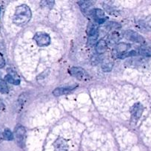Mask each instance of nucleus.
Wrapping results in <instances>:
<instances>
[{
	"label": "nucleus",
	"instance_id": "obj_1",
	"mask_svg": "<svg viewBox=\"0 0 151 151\" xmlns=\"http://www.w3.org/2000/svg\"><path fill=\"white\" fill-rule=\"evenodd\" d=\"M31 18V11L29 7L25 4L16 7L13 16V22L18 25L26 24Z\"/></svg>",
	"mask_w": 151,
	"mask_h": 151
},
{
	"label": "nucleus",
	"instance_id": "obj_2",
	"mask_svg": "<svg viewBox=\"0 0 151 151\" xmlns=\"http://www.w3.org/2000/svg\"><path fill=\"white\" fill-rule=\"evenodd\" d=\"M33 38L39 47H45V46L50 44V36L47 33H44V32H36L34 35Z\"/></svg>",
	"mask_w": 151,
	"mask_h": 151
},
{
	"label": "nucleus",
	"instance_id": "obj_3",
	"mask_svg": "<svg viewBox=\"0 0 151 151\" xmlns=\"http://www.w3.org/2000/svg\"><path fill=\"white\" fill-rule=\"evenodd\" d=\"M70 73L79 81H87L89 78L88 74L81 67H72L70 69Z\"/></svg>",
	"mask_w": 151,
	"mask_h": 151
},
{
	"label": "nucleus",
	"instance_id": "obj_4",
	"mask_svg": "<svg viewBox=\"0 0 151 151\" xmlns=\"http://www.w3.org/2000/svg\"><path fill=\"white\" fill-rule=\"evenodd\" d=\"M124 37L127 38L129 41H133V42L140 43V44H143L144 43V38L139 34L138 32H135L133 30H127L124 33Z\"/></svg>",
	"mask_w": 151,
	"mask_h": 151
},
{
	"label": "nucleus",
	"instance_id": "obj_5",
	"mask_svg": "<svg viewBox=\"0 0 151 151\" xmlns=\"http://www.w3.org/2000/svg\"><path fill=\"white\" fill-rule=\"evenodd\" d=\"M25 129L22 125H18L15 131V136H16V142L18 145L21 147L24 145L25 139Z\"/></svg>",
	"mask_w": 151,
	"mask_h": 151
},
{
	"label": "nucleus",
	"instance_id": "obj_6",
	"mask_svg": "<svg viewBox=\"0 0 151 151\" xmlns=\"http://www.w3.org/2000/svg\"><path fill=\"white\" fill-rule=\"evenodd\" d=\"M130 48V45L129 44H127V43H120V44H117L116 47H115V52L118 55L117 57L127 52V50Z\"/></svg>",
	"mask_w": 151,
	"mask_h": 151
},
{
	"label": "nucleus",
	"instance_id": "obj_7",
	"mask_svg": "<svg viewBox=\"0 0 151 151\" xmlns=\"http://www.w3.org/2000/svg\"><path fill=\"white\" fill-rule=\"evenodd\" d=\"M75 88L76 86L68 87V88H56V89L53 91V94H54L55 96H60L63 95V94H69V93H70Z\"/></svg>",
	"mask_w": 151,
	"mask_h": 151
},
{
	"label": "nucleus",
	"instance_id": "obj_8",
	"mask_svg": "<svg viewBox=\"0 0 151 151\" xmlns=\"http://www.w3.org/2000/svg\"><path fill=\"white\" fill-rule=\"evenodd\" d=\"M93 15H94V17L97 23L101 24L105 22V15L103 10H100V9H96L93 12Z\"/></svg>",
	"mask_w": 151,
	"mask_h": 151
},
{
	"label": "nucleus",
	"instance_id": "obj_9",
	"mask_svg": "<svg viewBox=\"0 0 151 151\" xmlns=\"http://www.w3.org/2000/svg\"><path fill=\"white\" fill-rule=\"evenodd\" d=\"M79 6L81 10L83 11V13H87V14H90L91 13L92 10H90V7L92 6L91 1H80Z\"/></svg>",
	"mask_w": 151,
	"mask_h": 151
},
{
	"label": "nucleus",
	"instance_id": "obj_10",
	"mask_svg": "<svg viewBox=\"0 0 151 151\" xmlns=\"http://www.w3.org/2000/svg\"><path fill=\"white\" fill-rule=\"evenodd\" d=\"M96 50L99 54H102L105 53L107 50V43L104 40H100L98 41L96 46Z\"/></svg>",
	"mask_w": 151,
	"mask_h": 151
},
{
	"label": "nucleus",
	"instance_id": "obj_11",
	"mask_svg": "<svg viewBox=\"0 0 151 151\" xmlns=\"http://www.w3.org/2000/svg\"><path fill=\"white\" fill-rule=\"evenodd\" d=\"M142 111H143V109H142V106H141L139 103L136 104V106H134L133 108V118H136V119H139V117L141 116L142 113Z\"/></svg>",
	"mask_w": 151,
	"mask_h": 151
},
{
	"label": "nucleus",
	"instance_id": "obj_12",
	"mask_svg": "<svg viewBox=\"0 0 151 151\" xmlns=\"http://www.w3.org/2000/svg\"><path fill=\"white\" fill-rule=\"evenodd\" d=\"M97 29L98 27L96 24L90 23V24L87 27V33H88L89 37L97 35Z\"/></svg>",
	"mask_w": 151,
	"mask_h": 151
},
{
	"label": "nucleus",
	"instance_id": "obj_13",
	"mask_svg": "<svg viewBox=\"0 0 151 151\" xmlns=\"http://www.w3.org/2000/svg\"><path fill=\"white\" fill-rule=\"evenodd\" d=\"M67 145L64 141H62L61 139H59L56 142V151H67L68 148H67Z\"/></svg>",
	"mask_w": 151,
	"mask_h": 151
},
{
	"label": "nucleus",
	"instance_id": "obj_14",
	"mask_svg": "<svg viewBox=\"0 0 151 151\" xmlns=\"http://www.w3.org/2000/svg\"><path fill=\"white\" fill-rule=\"evenodd\" d=\"M113 67V63L110 61V60H107V59H105L104 60L103 63H102V69H104L106 72H108V71H110L111 69Z\"/></svg>",
	"mask_w": 151,
	"mask_h": 151
},
{
	"label": "nucleus",
	"instance_id": "obj_15",
	"mask_svg": "<svg viewBox=\"0 0 151 151\" xmlns=\"http://www.w3.org/2000/svg\"><path fill=\"white\" fill-rule=\"evenodd\" d=\"M139 53L144 56H151V49L149 47H141Z\"/></svg>",
	"mask_w": 151,
	"mask_h": 151
},
{
	"label": "nucleus",
	"instance_id": "obj_16",
	"mask_svg": "<svg viewBox=\"0 0 151 151\" xmlns=\"http://www.w3.org/2000/svg\"><path fill=\"white\" fill-rule=\"evenodd\" d=\"M5 81H7V83H10L13 84V85H19V82H20L19 80L14 79V78H13V76H11V75H6Z\"/></svg>",
	"mask_w": 151,
	"mask_h": 151
},
{
	"label": "nucleus",
	"instance_id": "obj_17",
	"mask_svg": "<svg viewBox=\"0 0 151 151\" xmlns=\"http://www.w3.org/2000/svg\"><path fill=\"white\" fill-rule=\"evenodd\" d=\"M119 39H120L119 35H118V33H116V32H114V33H113L112 35L109 37V41L110 44L116 43Z\"/></svg>",
	"mask_w": 151,
	"mask_h": 151
},
{
	"label": "nucleus",
	"instance_id": "obj_18",
	"mask_svg": "<svg viewBox=\"0 0 151 151\" xmlns=\"http://www.w3.org/2000/svg\"><path fill=\"white\" fill-rule=\"evenodd\" d=\"M3 137H4V138L7 140H13V134H12L11 131L8 129L4 130V131L3 132Z\"/></svg>",
	"mask_w": 151,
	"mask_h": 151
},
{
	"label": "nucleus",
	"instance_id": "obj_19",
	"mask_svg": "<svg viewBox=\"0 0 151 151\" xmlns=\"http://www.w3.org/2000/svg\"><path fill=\"white\" fill-rule=\"evenodd\" d=\"M8 91V88L6 84L5 81L0 80V92L1 93H7Z\"/></svg>",
	"mask_w": 151,
	"mask_h": 151
},
{
	"label": "nucleus",
	"instance_id": "obj_20",
	"mask_svg": "<svg viewBox=\"0 0 151 151\" xmlns=\"http://www.w3.org/2000/svg\"><path fill=\"white\" fill-rule=\"evenodd\" d=\"M136 52L135 51H131V52H127L124 53V54L118 56V58H127V57H129V56H133V55H136Z\"/></svg>",
	"mask_w": 151,
	"mask_h": 151
},
{
	"label": "nucleus",
	"instance_id": "obj_21",
	"mask_svg": "<svg viewBox=\"0 0 151 151\" xmlns=\"http://www.w3.org/2000/svg\"><path fill=\"white\" fill-rule=\"evenodd\" d=\"M5 65V61H4V59L3 58V56L0 54V68H3Z\"/></svg>",
	"mask_w": 151,
	"mask_h": 151
},
{
	"label": "nucleus",
	"instance_id": "obj_22",
	"mask_svg": "<svg viewBox=\"0 0 151 151\" xmlns=\"http://www.w3.org/2000/svg\"><path fill=\"white\" fill-rule=\"evenodd\" d=\"M4 103H2V101H1V100H0V109H3V108H4Z\"/></svg>",
	"mask_w": 151,
	"mask_h": 151
},
{
	"label": "nucleus",
	"instance_id": "obj_23",
	"mask_svg": "<svg viewBox=\"0 0 151 151\" xmlns=\"http://www.w3.org/2000/svg\"><path fill=\"white\" fill-rule=\"evenodd\" d=\"M1 134H0V140H1Z\"/></svg>",
	"mask_w": 151,
	"mask_h": 151
},
{
	"label": "nucleus",
	"instance_id": "obj_24",
	"mask_svg": "<svg viewBox=\"0 0 151 151\" xmlns=\"http://www.w3.org/2000/svg\"><path fill=\"white\" fill-rule=\"evenodd\" d=\"M0 12H1V9H0Z\"/></svg>",
	"mask_w": 151,
	"mask_h": 151
}]
</instances>
